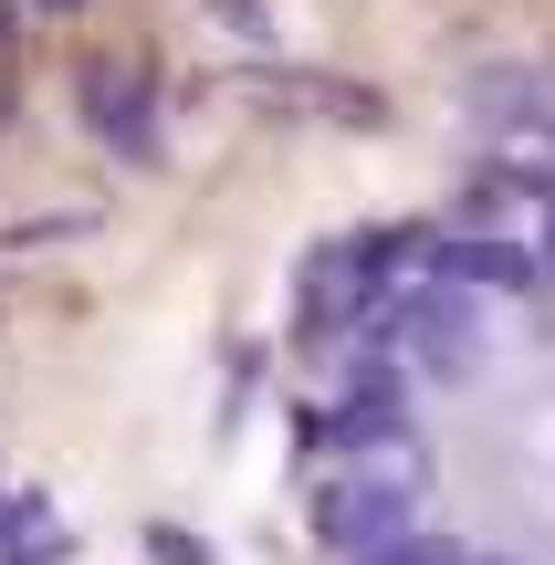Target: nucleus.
Instances as JSON below:
<instances>
[{
    "instance_id": "f257e3e1",
    "label": "nucleus",
    "mask_w": 555,
    "mask_h": 565,
    "mask_svg": "<svg viewBox=\"0 0 555 565\" xmlns=\"http://www.w3.org/2000/svg\"><path fill=\"white\" fill-rule=\"evenodd\" d=\"M419 273H430V282H472V294H524V282H535V252H524V242H482V231H461V242L440 231Z\"/></svg>"
},
{
    "instance_id": "f03ea898",
    "label": "nucleus",
    "mask_w": 555,
    "mask_h": 565,
    "mask_svg": "<svg viewBox=\"0 0 555 565\" xmlns=\"http://www.w3.org/2000/svg\"><path fill=\"white\" fill-rule=\"evenodd\" d=\"M84 126H95L105 147H126V158L158 147V126H147V84L137 74H105V63H84Z\"/></svg>"
},
{
    "instance_id": "7ed1b4c3",
    "label": "nucleus",
    "mask_w": 555,
    "mask_h": 565,
    "mask_svg": "<svg viewBox=\"0 0 555 565\" xmlns=\"http://www.w3.org/2000/svg\"><path fill=\"white\" fill-rule=\"evenodd\" d=\"M356 565H461L451 545H409V534H388V545H367Z\"/></svg>"
},
{
    "instance_id": "20e7f679",
    "label": "nucleus",
    "mask_w": 555,
    "mask_h": 565,
    "mask_svg": "<svg viewBox=\"0 0 555 565\" xmlns=\"http://www.w3.org/2000/svg\"><path fill=\"white\" fill-rule=\"evenodd\" d=\"M147 555H158V565H210V545H200V534H179V524L147 534Z\"/></svg>"
},
{
    "instance_id": "39448f33",
    "label": "nucleus",
    "mask_w": 555,
    "mask_h": 565,
    "mask_svg": "<svg viewBox=\"0 0 555 565\" xmlns=\"http://www.w3.org/2000/svg\"><path fill=\"white\" fill-rule=\"evenodd\" d=\"M42 11H74V0H42Z\"/></svg>"
},
{
    "instance_id": "423d86ee",
    "label": "nucleus",
    "mask_w": 555,
    "mask_h": 565,
    "mask_svg": "<svg viewBox=\"0 0 555 565\" xmlns=\"http://www.w3.org/2000/svg\"><path fill=\"white\" fill-rule=\"evenodd\" d=\"M461 565H472V555H461Z\"/></svg>"
}]
</instances>
